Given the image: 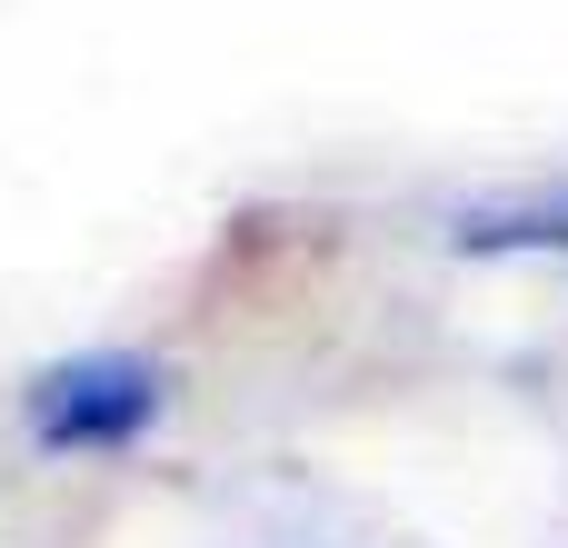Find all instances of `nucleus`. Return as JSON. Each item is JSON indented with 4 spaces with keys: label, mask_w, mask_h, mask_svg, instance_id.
<instances>
[{
    "label": "nucleus",
    "mask_w": 568,
    "mask_h": 548,
    "mask_svg": "<svg viewBox=\"0 0 568 548\" xmlns=\"http://www.w3.org/2000/svg\"><path fill=\"white\" fill-rule=\"evenodd\" d=\"M170 409V369L140 359V349H80V359H50L30 389H20V429L50 449V459H80V449H130L150 439Z\"/></svg>",
    "instance_id": "1"
}]
</instances>
